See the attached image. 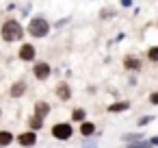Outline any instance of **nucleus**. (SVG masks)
<instances>
[{"label": "nucleus", "instance_id": "39448f33", "mask_svg": "<svg viewBox=\"0 0 158 148\" xmlns=\"http://www.w3.org/2000/svg\"><path fill=\"white\" fill-rule=\"evenodd\" d=\"M18 141H20V146H35L37 144V131H26V133H20L18 135Z\"/></svg>", "mask_w": 158, "mask_h": 148}, {"label": "nucleus", "instance_id": "dca6fc26", "mask_svg": "<svg viewBox=\"0 0 158 148\" xmlns=\"http://www.w3.org/2000/svg\"><path fill=\"white\" fill-rule=\"evenodd\" d=\"M147 59H149L152 63H158V46H152V48L147 50Z\"/></svg>", "mask_w": 158, "mask_h": 148}, {"label": "nucleus", "instance_id": "0eeeda50", "mask_svg": "<svg viewBox=\"0 0 158 148\" xmlns=\"http://www.w3.org/2000/svg\"><path fill=\"white\" fill-rule=\"evenodd\" d=\"M56 98H59V100H69V98H72L69 83H59V85H56Z\"/></svg>", "mask_w": 158, "mask_h": 148}, {"label": "nucleus", "instance_id": "f3484780", "mask_svg": "<svg viewBox=\"0 0 158 148\" xmlns=\"http://www.w3.org/2000/svg\"><path fill=\"white\" fill-rule=\"evenodd\" d=\"M149 102H152V105H158V92L149 94Z\"/></svg>", "mask_w": 158, "mask_h": 148}, {"label": "nucleus", "instance_id": "6ab92c4d", "mask_svg": "<svg viewBox=\"0 0 158 148\" xmlns=\"http://www.w3.org/2000/svg\"><path fill=\"white\" fill-rule=\"evenodd\" d=\"M0 118H2V109H0Z\"/></svg>", "mask_w": 158, "mask_h": 148}, {"label": "nucleus", "instance_id": "9d476101", "mask_svg": "<svg viewBox=\"0 0 158 148\" xmlns=\"http://www.w3.org/2000/svg\"><path fill=\"white\" fill-rule=\"evenodd\" d=\"M50 113V105L48 102H44V100H39L37 105H35V115H39V118H46Z\"/></svg>", "mask_w": 158, "mask_h": 148}, {"label": "nucleus", "instance_id": "f257e3e1", "mask_svg": "<svg viewBox=\"0 0 158 148\" xmlns=\"http://www.w3.org/2000/svg\"><path fill=\"white\" fill-rule=\"evenodd\" d=\"M24 29L18 20H7L2 26H0V37H2L5 42H20L24 37Z\"/></svg>", "mask_w": 158, "mask_h": 148}, {"label": "nucleus", "instance_id": "ddd939ff", "mask_svg": "<svg viewBox=\"0 0 158 148\" xmlns=\"http://www.w3.org/2000/svg\"><path fill=\"white\" fill-rule=\"evenodd\" d=\"M28 126H31L33 131H41V126H44V118H39V115H33V118L28 120Z\"/></svg>", "mask_w": 158, "mask_h": 148}, {"label": "nucleus", "instance_id": "7ed1b4c3", "mask_svg": "<svg viewBox=\"0 0 158 148\" xmlns=\"http://www.w3.org/2000/svg\"><path fill=\"white\" fill-rule=\"evenodd\" d=\"M52 135H54L56 139H69V137L74 135V128H72L69 122H59V124L52 126Z\"/></svg>", "mask_w": 158, "mask_h": 148}, {"label": "nucleus", "instance_id": "4468645a", "mask_svg": "<svg viewBox=\"0 0 158 148\" xmlns=\"http://www.w3.org/2000/svg\"><path fill=\"white\" fill-rule=\"evenodd\" d=\"M13 141V133L11 131H0V146H9Z\"/></svg>", "mask_w": 158, "mask_h": 148}, {"label": "nucleus", "instance_id": "f8f14e48", "mask_svg": "<svg viewBox=\"0 0 158 148\" xmlns=\"http://www.w3.org/2000/svg\"><path fill=\"white\" fill-rule=\"evenodd\" d=\"M128 109H130V105H128L126 100L115 102V105H110V107H108V111H110V113H119V111H128Z\"/></svg>", "mask_w": 158, "mask_h": 148}, {"label": "nucleus", "instance_id": "a211bd4d", "mask_svg": "<svg viewBox=\"0 0 158 148\" xmlns=\"http://www.w3.org/2000/svg\"><path fill=\"white\" fill-rule=\"evenodd\" d=\"M152 144H158V137H154V139H152Z\"/></svg>", "mask_w": 158, "mask_h": 148}, {"label": "nucleus", "instance_id": "9b49d317", "mask_svg": "<svg viewBox=\"0 0 158 148\" xmlns=\"http://www.w3.org/2000/svg\"><path fill=\"white\" fill-rule=\"evenodd\" d=\"M93 133H95V124H93V122H85V120H82V124H80V135L89 137V135H93Z\"/></svg>", "mask_w": 158, "mask_h": 148}, {"label": "nucleus", "instance_id": "2eb2a0df", "mask_svg": "<svg viewBox=\"0 0 158 148\" xmlns=\"http://www.w3.org/2000/svg\"><path fill=\"white\" fill-rule=\"evenodd\" d=\"M85 118H87V111H85V109H74V111H72V120H74V122H82Z\"/></svg>", "mask_w": 158, "mask_h": 148}, {"label": "nucleus", "instance_id": "1a4fd4ad", "mask_svg": "<svg viewBox=\"0 0 158 148\" xmlns=\"http://www.w3.org/2000/svg\"><path fill=\"white\" fill-rule=\"evenodd\" d=\"M24 92H26V83L24 81H18V83H13L11 85V98H20V96H24Z\"/></svg>", "mask_w": 158, "mask_h": 148}, {"label": "nucleus", "instance_id": "20e7f679", "mask_svg": "<svg viewBox=\"0 0 158 148\" xmlns=\"http://www.w3.org/2000/svg\"><path fill=\"white\" fill-rule=\"evenodd\" d=\"M33 74H35V78H39V81H46V78L50 76V63H46V61H39V63H35V65H33Z\"/></svg>", "mask_w": 158, "mask_h": 148}, {"label": "nucleus", "instance_id": "f03ea898", "mask_svg": "<svg viewBox=\"0 0 158 148\" xmlns=\"http://www.w3.org/2000/svg\"><path fill=\"white\" fill-rule=\"evenodd\" d=\"M26 31H28L33 37H46V35H48V31H50V24H48V20H46V18H33Z\"/></svg>", "mask_w": 158, "mask_h": 148}, {"label": "nucleus", "instance_id": "6e6552de", "mask_svg": "<svg viewBox=\"0 0 158 148\" xmlns=\"http://www.w3.org/2000/svg\"><path fill=\"white\" fill-rule=\"evenodd\" d=\"M123 65H126V70H132V72H139L141 70V59H136V57H126L123 59Z\"/></svg>", "mask_w": 158, "mask_h": 148}, {"label": "nucleus", "instance_id": "423d86ee", "mask_svg": "<svg viewBox=\"0 0 158 148\" xmlns=\"http://www.w3.org/2000/svg\"><path fill=\"white\" fill-rule=\"evenodd\" d=\"M20 59L22 61H33L35 59V46L33 44H22V48H20Z\"/></svg>", "mask_w": 158, "mask_h": 148}]
</instances>
